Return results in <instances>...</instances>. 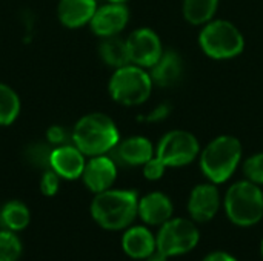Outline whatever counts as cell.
<instances>
[{
  "label": "cell",
  "mask_w": 263,
  "mask_h": 261,
  "mask_svg": "<svg viewBox=\"0 0 263 261\" xmlns=\"http://www.w3.org/2000/svg\"><path fill=\"white\" fill-rule=\"evenodd\" d=\"M171 112H173L171 103L163 102V103L156 105L146 115L139 117V120H143V122H148V123H160V122H165L171 115Z\"/></svg>",
  "instance_id": "83f0119b"
},
{
  "label": "cell",
  "mask_w": 263,
  "mask_h": 261,
  "mask_svg": "<svg viewBox=\"0 0 263 261\" xmlns=\"http://www.w3.org/2000/svg\"><path fill=\"white\" fill-rule=\"evenodd\" d=\"M242 142L230 134L210 140L199 154V166L205 178L214 185L227 183L242 165Z\"/></svg>",
  "instance_id": "7a4b0ae2"
},
{
  "label": "cell",
  "mask_w": 263,
  "mask_h": 261,
  "mask_svg": "<svg viewBox=\"0 0 263 261\" xmlns=\"http://www.w3.org/2000/svg\"><path fill=\"white\" fill-rule=\"evenodd\" d=\"M222 203L223 198L217 185L205 182L196 185L191 189L186 203V211L190 214V218L196 223H208L217 215L219 209L222 208Z\"/></svg>",
  "instance_id": "30bf717a"
},
{
  "label": "cell",
  "mask_w": 263,
  "mask_h": 261,
  "mask_svg": "<svg viewBox=\"0 0 263 261\" xmlns=\"http://www.w3.org/2000/svg\"><path fill=\"white\" fill-rule=\"evenodd\" d=\"M139 198V194L133 189L111 188L94 194L89 212L102 229L111 232L125 231L137 218Z\"/></svg>",
  "instance_id": "6da1fadb"
},
{
  "label": "cell",
  "mask_w": 263,
  "mask_h": 261,
  "mask_svg": "<svg viewBox=\"0 0 263 261\" xmlns=\"http://www.w3.org/2000/svg\"><path fill=\"white\" fill-rule=\"evenodd\" d=\"M166 166H165V163L159 158V157H153V158H149L143 166H142V172H143V177L146 178V180H149V182H157V180H160L163 175H165V172H166Z\"/></svg>",
  "instance_id": "4316f807"
},
{
  "label": "cell",
  "mask_w": 263,
  "mask_h": 261,
  "mask_svg": "<svg viewBox=\"0 0 263 261\" xmlns=\"http://www.w3.org/2000/svg\"><path fill=\"white\" fill-rule=\"evenodd\" d=\"M220 0H183L182 15L193 26H203L213 18L219 11Z\"/></svg>",
  "instance_id": "d6986e66"
},
{
  "label": "cell",
  "mask_w": 263,
  "mask_h": 261,
  "mask_svg": "<svg viewBox=\"0 0 263 261\" xmlns=\"http://www.w3.org/2000/svg\"><path fill=\"white\" fill-rule=\"evenodd\" d=\"M120 142V131L116 122L103 112H91L83 115L74 126L72 145H76L86 157L105 155Z\"/></svg>",
  "instance_id": "3957f363"
},
{
  "label": "cell",
  "mask_w": 263,
  "mask_h": 261,
  "mask_svg": "<svg viewBox=\"0 0 263 261\" xmlns=\"http://www.w3.org/2000/svg\"><path fill=\"white\" fill-rule=\"evenodd\" d=\"M260 255H262V260H263V238H262V242H260Z\"/></svg>",
  "instance_id": "d6a6232c"
},
{
  "label": "cell",
  "mask_w": 263,
  "mask_h": 261,
  "mask_svg": "<svg viewBox=\"0 0 263 261\" xmlns=\"http://www.w3.org/2000/svg\"><path fill=\"white\" fill-rule=\"evenodd\" d=\"M143 261H168V257H165L163 254H160L159 251H156L153 255H149L148 258H145Z\"/></svg>",
  "instance_id": "4dcf8cb0"
},
{
  "label": "cell",
  "mask_w": 263,
  "mask_h": 261,
  "mask_svg": "<svg viewBox=\"0 0 263 261\" xmlns=\"http://www.w3.org/2000/svg\"><path fill=\"white\" fill-rule=\"evenodd\" d=\"M51 152H52V148H49L48 145H45V143H34V145L26 148L25 157H26V160L32 166L46 171V169H49Z\"/></svg>",
  "instance_id": "d4e9b609"
},
{
  "label": "cell",
  "mask_w": 263,
  "mask_h": 261,
  "mask_svg": "<svg viewBox=\"0 0 263 261\" xmlns=\"http://www.w3.org/2000/svg\"><path fill=\"white\" fill-rule=\"evenodd\" d=\"M46 138H48V143L49 145H54V146H60L65 143L66 140V134H65V129L59 125H52L48 128L46 131Z\"/></svg>",
  "instance_id": "f1b7e54d"
},
{
  "label": "cell",
  "mask_w": 263,
  "mask_h": 261,
  "mask_svg": "<svg viewBox=\"0 0 263 261\" xmlns=\"http://www.w3.org/2000/svg\"><path fill=\"white\" fill-rule=\"evenodd\" d=\"M154 86L173 88L179 85L185 75V62L179 51L165 49L157 63L148 69Z\"/></svg>",
  "instance_id": "9a60e30c"
},
{
  "label": "cell",
  "mask_w": 263,
  "mask_h": 261,
  "mask_svg": "<svg viewBox=\"0 0 263 261\" xmlns=\"http://www.w3.org/2000/svg\"><path fill=\"white\" fill-rule=\"evenodd\" d=\"M99 55L105 65L114 69L128 65L129 55H128V48H126V38H122L120 35L102 38L99 45Z\"/></svg>",
  "instance_id": "44dd1931"
},
{
  "label": "cell",
  "mask_w": 263,
  "mask_h": 261,
  "mask_svg": "<svg viewBox=\"0 0 263 261\" xmlns=\"http://www.w3.org/2000/svg\"><path fill=\"white\" fill-rule=\"evenodd\" d=\"M199 138L186 129H171L165 132L156 145V157L166 168H183L199 158Z\"/></svg>",
  "instance_id": "ba28073f"
},
{
  "label": "cell",
  "mask_w": 263,
  "mask_h": 261,
  "mask_svg": "<svg viewBox=\"0 0 263 261\" xmlns=\"http://www.w3.org/2000/svg\"><path fill=\"white\" fill-rule=\"evenodd\" d=\"M126 48L129 63L145 69H151L165 51L159 34L148 26L134 29L126 37Z\"/></svg>",
  "instance_id": "9c48e42d"
},
{
  "label": "cell",
  "mask_w": 263,
  "mask_h": 261,
  "mask_svg": "<svg viewBox=\"0 0 263 261\" xmlns=\"http://www.w3.org/2000/svg\"><path fill=\"white\" fill-rule=\"evenodd\" d=\"M122 249L133 260H145L157 251L156 234L146 225H131L123 231Z\"/></svg>",
  "instance_id": "2e32d148"
},
{
  "label": "cell",
  "mask_w": 263,
  "mask_h": 261,
  "mask_svg": "<svg viewBox=\"0 0 263 261\" xmlns=\"http://www.w3.org/2000/svg\"><path fill=\"white\" fill-rule=\"evenodd\" d=\"M114 155L125 166H143L156 155V146L145 135H131L123 140L120 138L114 148Z\"/></svg>",
  "instance_id": "e0dca14e"
},
{
  "label": "cell",
  "mask_w": 263,
  "mask_h": 261,
  "mask_svg": "<svg viewBox=\"0 0 263 261\" xmlns=\"http://www.w3.org/2000/svg\"><path fill=\"white\" fill-rule=\"evenodd\" d=\"M31 222V212L23 202L11 200L0 209V228L12 232H22Z\"/></svg>",
  "instance_id": "ffe728a7"
},
{
  "label": "cell",
  "mask_w": 263,
  "mask_h": 261,
  "mask_svg": "<svg viewBox=\"0 0 263 261\" xmlns=\"http://www.w3.org/2000/svg\"><path fill=\"white\" fill-rule=\"evenodd\" d=\"M129 23V9L126 3H117V2H108L97 8L94 12L89 28L91 31L100 37H112L120 35V32L128 26Z\"/></svg>",
  "instance_id": "8fae6325"
},
{
  "label": "cell",
  "mask_w": 263,
  "mask_h": 261,
  "mask_svg": "<svg viewBox=\"0 0 263 261\" xmlns=\"http://www.w3.org/2000/svg\"><path fill=\"white\" fill-rule=\"evenodd\" d=\"M97 8V0H60L57 6V15L63 26L77 29L89 25Z\"/></svg>",
  "instance_id": "ac0fdd59"
},
{
  "label": "cell",
  "mask_w": 263,
  "mask_h": 261,
  "mask_svg": "<svg viewBox=\"0 0 263 261\" xmlns=\"http://www.w3.org/2000/svg\"><path fill=\"white\" fill-rule=\"evenodd\" d=\"M137 217L143 225L159 228L174 217V205L165 192L153 191L139 198Z\"/></svg>",
  "instance_id": "5bb4252c"
},
{
  "label": "cell",
  "mask_w": 263,
  "mask_h": 261,
  "mask_svg": "<svg viewBox=\"0 0 263 261\" xmlns=\"http://www.w3.org/2000/svg\"><path fill=\"white\" fill-rule=\"evenodd\" d=\"M153 88L154 83L149 71L133 63L114 69L108 82V92L111 98L128 108L146 103L153 94Z\"/></svg>",
  "instance_id": "8992f818"
},
{
  "label": "cell",
  "mask_w": 263,
  "mask_h": 261,
  "mask_svg": "<svg viewBox=\"0 0 263 261\" xmlns=\"http://www.w3.org/2000/svg\"><path fill=\"white\" fill-rule=\"evenodd\" d=\"M82 180L88 188V191H91L92 194H99L111 189L117 180L116 160L108 154L89 157V160H86Z\"/></svg>",
  "instance_id": "7c38bea8"
},
{
  "label": "cell",
  "mask_w": 263,
  "mask_h": 261,
  "mask_svg": "<svg viewBox=\"0 0 263 261\" xmlns=\"http://www.w3.org/2000/svg\"><path fill=\"white\" fill-rule=\"evenodd\" d=\"M23 246L17 232L0 229V261H18Z\"/></svg>",
  "instance_id": "603a6c76"
},
{
  "label": "cell",
  "mask_w": 263,
  "mask_h": 261,
  "mask_svg": "<svg viewBox=\"0 0 263 261\" xmlns=\"http://www.w3.org/2000/svg\"><path fill=\"white\" fill-rule=\"evenodd\" d=\"M245 45L239 26L225 18H213L199 32V46L213 60H233L245 51Z\"/></svg>",
  "instance_id": "5b68a950"
},
{
  "label": "cell",
  "mask_w": 263,
  "mask_h": 261,
  "mask_svg": "<svg viewBox=\"0 0 263 261\" xmlns=\"http://www.w3.org/2000/svg\"><path fill=\"white\" fill-rule=\"evenodd\" d=\"M20 114V98L17 92L5 85L0 83V126L12 125Z\"/></svg>",
  "instance_id": "7402d4cb"
},
{
  "label": "cell",
  "mask_w": 263,
  "mask_h": 261,
  "mask_svg": "<svg viewBox=\"0 0 263 261\" xmlns=\"http://www.w3.org/2000/svg\"><path fill=\"white\" fill-rule=\"evenodd\" d=\"M106 2H117V3H126L128 0H106Z\"/></svg>",
  "instance_id": "1f68e13d"
},
{
  "label": "cell",
  "mask_w": 263,
  "mask_h": 261,
  "mask_svg": "<svg viewBox=\"0 0 263 261\" xmlns=\"http://www.w3.org/2000/svg\"><path fill=\"white\" fill-rule=\"evenodd\" d=\"M228 220L239 228H251L263 220L262 186L243 178L234 182L223 195L222 203Z\"/></svg>",
  "instance_id": "277c9868"
},
{
  "label": "cell",
  "mask_w": 263,
  "mask_h": 261,
  "mask_svg": "<svg viewBox=\"0 0 263 261\" xmlns=\"http://www.w3.org/2000/svg\"><path fill=\"white\" fill-rule=\"evenodd\" d=\"M86 155L76 145H60L54 146L49 160V169L59 174L63 180H77L82 178Z\"/></svg>",
  "instance_id": "4fadbf2b"
},
{
  "label": "cell",
  "mask_w": 263,
  "mask_h": 261,
  "mask_svg": "<svg viewBox=\"0 0 263 261\" xmlns=\"http://www.w3.org/2000/svg\"><path fill=\"white\" fill-rule=\"evenodd\" d=\"M60 180H62V178L59 177V174H55L52 169L43 171L42 178H40V192H42L45 197H54V195L59 192Z\"/></svg>",
  "instance_id": "484cf974"
},
{
  "label": "cell",
  "mask_w": 263,
  "mask_h": 261,
  "mask_svg": "<svg viewBox=\"0 0 263 261\" xmlns=\"http://www.w3.org/2000/svg\"><path fill=\"white\" fill-rule=\"evenodd\" d=\"M156 242L157 251L165 257H180L197 248L200 242V231L194 220L185 217H173L159 226Z\"/></svg>",
  "instance_id": "52a82bcc"
},
{
  "label": "cell",
  "mask_w": 263,
  "mask_h": 261,
  "mask_svg": "<svg viewBox=\"0 0 263 261\" xmlns=\"http://www.w3.org/2000/svg\"><path fill=\"white\" fill-rule=\"evenodd\" d=\"M243 177L259 186H263V151L247 157L242 162Z\"/></svg>",
  "instance_id": "cb8c5ba5"
},
{
  "label": "cell",
  "mask_w": 263,
  "mask_h": 261,
  "mask_svg": "<svg viewBox=\"0 0 263 261\" xmlns=\"http://www.w3.org/2000/svg\"><path fill=\"white\" fill-rule=\"evenodd\" d=\"M202 261H239L233 254L227 252V251H213L208 252Z\"/></svg>",
  "instance_id": "f546056e"
}]
</instances>
